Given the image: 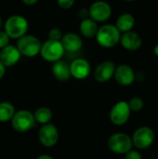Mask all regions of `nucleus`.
Masks as SVG:
<instances>
[{"label": "nucleus", "mask_w": 158, "mask_h": 159, "mask_svg": "<svg viewBox=\"0 0 158 159\" xmlns=\"http://www.w3.org/2000/svg\"><path fill=\"white\" fill-rule=\"evenodd\" d=\"M29 29V22L27 19L21 15L14 14L9 16L3 23V31L8 35L10 39L18 40L25 35Z\"/></svg>", "instance_id": "obj_1"}, {"label": "nucleus", "mask_w": 158, "mask_h": 159, "mask_svg": "<svg viewBox=\"0 0 158 159\" xmlns=\"http://www.w3.org/2000/svg\"><path fill=\"white\" fill-rule=\"evenodd\" d=\"M120 37L121 33L115 24L105 23L99 27L95 39L102 48H112L119 44Z\"/></svg>", "instance_id": "obj_2"}, {"label": "nucleus", "mask_w": 158, "mask_h": 159, "mask_svg": "<svg viewBox=\"0 0 158 159\" xmlns=\"http://www.w3.org/2000/svg\"><path fill=\"white\" fill-rule=\"evenodd\" d=\"M42 42L40 39L34 35L26 34L17 40L16 47L19 49L21 56L27 58H34L40 53Z\"/></svg>", "instance_id": "obj_3"}, {"label": "nucleus", "mask_w": 158, "mask_h": 159, "mask_svg": "<svg viewBox=\"0 0 158 159\" xmlns=\"http://www.w3.org/2000/svg\"><path fill=\"white\" fill-rule=\"evenodd\" d=\"M64 48L61 41L47 39L42 43L40 48V56L43 60L48 62H56L64 55Z\"/></svg>", "instance_id": "obj_4"}, {"label": "nucleus", "mask_w": 158, "mask_h": 159, "mask_svg": "<svg viewBox=\"0 0 158 159\" xmlns=\"http://www.w3.org/2000/svg\"><path fill=\"white\" fill-rule=\"evenodd\" d=\"M107 145L113 153L117 155H125L133 147L131 137L123 132H117L111 135L108 139Z\"/></svg>", "instance_id": "obj_5"}, {"label": "nucleus", "mask_w": 158, "mask_h": 159, "mask_svg": "<svg viewBox=\"0 0 158 159\" xmlns=\"http://www.w3.org/2000/svg\"><path fill=\"white\" fill-rule=\"evenodd\" d=\"M88 18L97 23H103L107 21L113 13L111 5L104 0L94 1L88 7Z\"/></svg>", "instance_id": "obj_6"}, {"label": "nucleus", "mask_w": 158, "mask_h": 159, "mask_svg": "<svg viewBox=\"0 0 158 159\" xmlns=\"http://www.w3.org/2000/svg\"><path fill=\"white\" fill-rule=\"evenodd\" d=\"M156 139V133L154 129L147 126L138 128L131 137L132 144L139 150H144L152 146Z\"/></svg>", "instance_id": "obj_7"}, {"label": "nucleus", "mask_w": 158, "mask_h": 159, "mask_svg": "<svg viewBox=\"0 0 158 159\" xmlns=\"http://www.w3.org/2000/svg\"><path fill=\"white\" fill-rule=\"evenodd\" d=\"M34 114L28 110H20L15 112L11 118L12 128L18 132H26L34 127L35 124Z\"/></svg>", "instance_id": "obj_8"}, {"label": "nucleus", "mask_w": 158, "mask_h": 159, "mask_svg": "<svg viewBox=\"0 0 158 159\" xmlns=\"http://www.w3.org/2000/svg\"><path fill=\"white\" fill-rule=\"evenodd\" d=\"M130 109L128 102L120 101L116 102L111 109L109 117L111 122L115 126L125 125L130 117Z\"/></svg>", "instance_id": "obj_9"}, {"label": "nucleus", "mask_w": 158, "mask_h": 159, "mask_svg": "<svg viewBox=\"0 0 158 159\" xmlns=\"http://www.w3.org/2000/svg\"><path fill=\"white\" fill-rule=\"evenodd\" d=\"M38 140L41 144L46 147L56 145L59 141V131L56 126L50 123L42 125L38 131Z\"/></svg>", "instance_id": "obj_10"}, {"label": "nucleus", "mask_w": 158, "mask_h": 159, "mask_svg": "<svg viewBox=\"0 0 158 159\" xmlns=\"http://www.w3.org/2000/svg\"><path fill=\"white\" fill-rule=\"evenodd\" d=\"M69 66H70L71 76L78 80L86 79L89 75L90 71H91L90 63L88 62V60L83 59V58L74 59L69 64Z\"/></svg>", "instance_id": "obj_11"}, {"label": "nucleus", "mask_w": 158, "mask_h": 159, "mask_svg": "<svg viewBox=\"0 0 158 159\" xmlns=\"http://www.w3.org/2000/svg\"><path fill=\"white\" fill-rule=\"evenodd\" d=\"M114 77L117 84L123 87L130 86L135 81V72L129 64H120L115 67Z\"/></svg>", "instance_id": "obj_12"}, {"label": "nucleus", "mask_w": 158, "mask_h": 159, "mask_svg": "<svg viewBox=\"0 0 158 159\" xmlns=\"http://www.w3.org/2000/svg\"><path fill=\"white\" fill-rule=\"evenodd\" d=\"M20 57L21 55L16 45L9 44L4 48L0 49V61L6 68L16 65L20 61Z\"/></svg>", "instance_id": "obj_13"}, {"label": "nucleus", "mask_w": 158, "mask_h": 159, "mask_svg": "<svg viewBox=\"0 0 158 159\" xmlns=\"http://www.w3.org/2000/svg\"><path fill=\"white\" fill-rule=\"evenodd\" d=\"M115 64L112 61H104L101 62L94 70V78L100 83H105L114 77Z\"/></svg>", "instance_id": "obj_14"}, {"label": "nucleus", "mask_w": 158, "mask_h": 159, "mask_svg": "<svg viewBox=\"0 0 158 159\" xmlns=\"http://www.w3.org/2000/svg\"><path fill=\"white\" fill-rule=\"evenodd\" d=\"M120 45L123 48L128 51H136L140 49L142 46V36L134 31H129L121 34Z\"/></svg>", "instance_id": "obj_15"}, {"label": "nucleus", "mask_w": 158, "mask_h": 159, "mask_svg": "<svg viewBox=\"0 0 158 159\" xmlns=\"http://www.w3.org/2000/svg\"><path fill=\"white\" fill-rule=\"evenodd\" d=\"M61 43L64 48V51L70 53H75L81 50L83 47L82 37L75 33L64 34L61 39Z\"/></svg>", "instance_id": "obj_16"}, {"label": "nucleus", "mask_w": 158, "mask_h": 159, "mask_svg": "<svg viewBox=\"0 0 158 159\" xmlns=\"http://www.w3.org/2000/svg\"><path fill=\"white\" fill-rule=\"evenodd\" d=\"M51 72L53 76L61 82L67 81L71 77L70 73V66L69 64L64 61H58L56 62H53V65L51 67Z\"/></svg>", "instance_id": "obj_17"}, {"label": "nucleus", "mask_w": 158, "mask_h": 159, "mask_svg": "<svg viewBox=\"0 0 158 159\" xmlns=\"http://www.w3.org/2000/svg\"><path fill=\"white\" fill-rule=\"evenodd\" d=\"M99 25L96 21L90 18H86L81 20L79 24V32L81 35L85 38H95L98 32Z\"/></svg>", "instance_id": "obj_18"}, {"label": "nucleus", "mask_w": 158, "mask_h": 159, "mask_svg": "<svg viewBox=\"0 0 158 159\" xmlns=\"http://www.w3.org/2000/svg\"><path fill=\"white\" fill-rule=\"evenodd\" d=\"M115 25L120 31L121 34L129 32V31H132L135 25V18L131 13H129V12L122 13L116 19Z\"/></svg>", "instance_id": "obj_19"}, {"label": "nucleus", "mask_w": 158, "mask_h": 159, "mask_svg": "<svg viewBox=\"0 0 158 159\" xmlns=\"http://www.w3.org/2000/svg\"><path fill=\"white\" fill-rule=\"evenodd\" d=\"M34 116L35 122L41 125H45L50 122V120L52 119L53 114H52V111L48 107L42 106L35 110Z\"/></svg>", "instance_id": "obj_20"}, {"label": "nucleus", "mask_w": 158, "mask_h": 159, "mask_svg": "<svg viewBox=\"0 0 158 159\" xmlns=\"http://www.w3.org/2000/svg\"><path fill=\"white\" fill-rule=\"evenodd\" d=\"M15 114L14 106L8 102H0V122H7L11 120Z\"/></svg>", "instance_id": "obj_21"}, {"label": "nucleus", "mask_w": 158, "mask_h": 159, "mask_svg": "<svg viewBox=\"0 0 158 159\" xmlns=\"http://www.w3.org/2000/svg\"><path fill=\"white\" fill-rule=\"evenodd\" d=\"M128 104L129 106L130 111L140 112L144 107V101L141 97H133L129 100V102H128Z\"/></svg>", "instance_id": "obj_22"}, {"label": "nucleus", "mask_w": 158, "mask_h": 159, "mask_svg": "<svg viewBox=\"0 0 158 159\" xmlns=\"http://www.w3.org/2000/svg\"><path fill=\"white\" fill-rule=\"evenodd\" d=\"M62 35H63V34H62L61 30L58 27H53L48 31V39L61 41Z\"/></svg>", "instance_id": "obj_23"}, {"label": "nucleus", "mask_w": 158, "mask_h": 159, "mask_svg": "<svg viewBox=\"0 0 158 159\" xmlns=\"http://www.w3.org/2000/svg\"><path fill=\"white\" fill-rule=\"evenodd\" d=\"M56 1H57L58 7L63 10L71 9L75 3V0H56Z\"/></svg>", "instance_id": "obj_24"}, {"label": "nucleus", "mask_w": 158, "mask_h": 159, "mask_svg": "<svg viewBox=\"0 0 158 159\" xmlns=\"http://www.w3.org/2000/svg\"><path fill=\"white\" fill-rule=\"evenodd\" d=\"M9 41H10V38L8 37V35L1 29L0 30V49L9 45Z\"/></svg>", "instance_id": "obj_25"}, {"label": "nucleus", "mask_w": 158, "mask_h": 159, "mask_svg": "<svg viewBox=\"0 0 158 159\" xmlns=\"http://www.w3.org/2000/svg\"><path fill=\"white\" fill-rule=\"evenodd\" d=\"M125 159H142V157L140 152L131 149L129 152L125 154Z\"/></svg>", "instance_id": "obj_26"}, {"label": "nucleus", "mask_w": 158, "mask_h": 159, "mask_svg": "<svg viewBox=\"0 0 158 159\" xmlns=\"http://www.w3.org/2000/svg\"><path fill=\"white\" fill-rule=\"evenodd\" d=\"M144 79H145V75L142 72L135 73V80H137L139 82H142Z\"/></svg>", "instance_id": "obj_27"}, {"label": "nucleus", "mask_w": 158, "mask_h": 159, "mask_svg": "<svg viewBox=\"0 0 158 159\" xmlns=\"http://www.w3.org/2000/svg\"><path fill=\"white\" fill-rule=\"evenodd\" d=\"M20 1L26 6H34L36 3H38L39 0H20Z\"/></svg>", "instance_id": "obj_28"}, {"label": "nucleus", "mask_w": 158, "mask_h": 159, "mask_svg": "<svg viewBox=\"0 0 158 159\" xmlns=\"http://www.w3.org/2000/svg\"><path fill=\"white\" fill-rule=\"evenodd\" d=\"M5 74H6V67L0 61V79L3 78V76L5 75Z\"/></svg>", "instance_id": "obj_29"}, {"label": "nucleus", "mask_w": 158, "mask_h": 159, "mask_svg": "<svg viewBox=\"0 0 158 159\" xmlns=\"http://www.w3.org/2000/svg\"><path fill=\"white\" fill-rule=\"evenodd\" d=\"M35 159H54L52 157L48 156V155H42V156H39L38 157H36Z\"/></svg>", "instance_id": "obj_30"}, {"label": "nucleus", "mask_w": 158, "mask_h": 159, "mask_svg": "<svg viewBox=\"0 0 158 159\" xmlns=\"http://www.w3.org/2000/svg\"><path fill=\"white\" fill-rule=\"evenodd\" d=\"M154 54L158 58V43L155 46V48H154Z\"/></svg>", "instance_id": "obj_31"}, {"label": "nucleus", "mask_w": 158, "mask_h": 159, "mask_svg": "<svg viewBox=\"0 0 158 159\" xmlns=\"http://www.w3.org/2000/svg\"><path fill=\"white\" fill-rule=\"evenodd\" d=\"M2 27H3V20H2V18L0 16V30L2 29Z\"/></svg>", "instance_id": "obj_32"}, {"label": "nucleus", "mask_w": 158, "mask_h": 159, "mask_svg": "<svg viewBox=\"0 0 158 159\" xmlns=\"http://www.w3.org/2000/svg\"><path fill=\"white\" fill-rule=\"evenodd\" d=\"M123 1H126V2H133V1H136V0H123Z\"/></svg>", "instance_id": "obj_33"}, {"label": "nucleus", "mask_w": 158, "mask_h": 159, "mask_svg": "<svg viewBox=\"0 0 158 159\" xmlns=\"http://www.w3.org/2000/svg\"><path fill=\"white\" fill-rule=\"evenodd\" d=\"M157 85H158V82H157Z\"/></svg>", "instance_id": "obj_34"}]
</instances>
